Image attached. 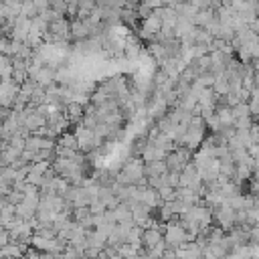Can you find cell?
<instances>
[{
  "label": "cell",
  "instance_id": "obj_6",
  "mask_svg": "<svg viewBox=\"0 0 259 259\" xmlns=\"http://www.w3.org/2000/svg\"><path fill=\"white\" fill-rule=\"evenodd\" d=\"M55 144H57V146H61V148H67V150L79 152L77 140H75V136H73V132H71V130H69V132H65V134H61V136H57Z\"/></svg>",
  "mask_w": 259,
  "mask_h": 259
},
{
  "label": "cell",
  "instance_id": "obj_3",
  "mask_svg": "<svg viewBox=\"0 0 259 259\" xmlns=\"http://www.w3.org/2000/svg\"><path fill=\"white\" fill-rule=\"evenodd\" d=\"M47 148H55V140L36 136V134H28L24 138V150L28 152H38V150H47Z\"/></svg>",
  "mask_w": 259,
  "mask_h": 259
},
{
  "label": "cell",
  "instance_id": "obj_8",
  "mask_svg": "<svg viewBox=\"0 0 259 259\" xmlns=\"http://www.w3.org/2000/svg\"><path fill=\"white\" fill-rule=\"evenodd\" d=\"M10 243V237H8V231L4 229V227H0V249L4 247V245H8Z\"/></svg>",
  "mask_w": 259,
  "mask_h": 259
},
{
  "label": "cell",
  "instance_id": "obj_9",
  "mask_svg": "<svg viewBox=\"0 0 259 259\" xmlns=\"http://www.w3.org/2000/svg\"><path fill=\"white\" fill-rule=\"evenodd\" d=\"M40 259H61V255H49V253H40Z\"/></svg>",
  "mask_w": 259,
  "mask_h": 259
},
{
  "label": "cell",
  "instance_id": "obj_2",
  "mask_svg": "<svg viewBox=\"0 0 259 259\" xmlns=\"http://www.w3.org/2000/svg\"><path fill=\"white\" fill-rule=\"evenodd\" d=\"M162 231H164V225H152V227H144L142 229V237H140V245L150 251L154 247H158L164 239H162Z\"/></svg>",
  "mask_w": 259,
  "mask_h": 259
},
{
  "label": "cell",
  "instance_id": "obj_5",
  "mask_svg": "<svg viewBox=\"0 0 259 259\" xmlns=\"http://www.w3.org/2000/svg\"><path fill=\"white\" fill-rule=\"evenodd\" d=\"M168 170H166V164L164 160H158V162H148L144 164V176L146 178H154V176H164Z\"/></svg>",
  "mask_w": 259,
  "mask_h": 259
},
{
  "label": "cell",
  "instance_id": "obj_7",
  "mask_svg": "<svg viewBox=\"0 0 259 259\" xmlns=\"http://www.w3.org/2000/svg\"><path fill=\"white\" fill-rule=\"evenodd\" d=\"M32 235H36V237H40V239H47V241H53V239H57V229L53 227V223L36 225L34 231H32Z\"/></svg>",
  "mask_w": 259,
  "mask_h": 259
},
{
  "label": "cell",
  "instance_id": "obj_4",
  "mask_svg": "<svg viewBox=\"0 0 259 259\" xmlns=\"http://www.w3.org/2000/svg\"><path fill=\"white\" fill-rule=\"evenodd\" d=\"M144 53V45L136 36H125L123 38V57L125 59H140Z\"/></svg>",
  "mask_w": 259,
  "mask_h": 259
},
{
  "label": "cell",
  "instance_id": "obj_1",
  "mask_svg": "<svg viewBox=\"0 0 259 259\" xmlns=\"http://www.w3.org/2000/svg\"><path fill=\"white\" fill-rule=\"evenodd\" d=\"M192 156H194V152H190V150H186V148H182V146H176L174 150L166 152V156H164L166 170L178 174L188 162H192Z\"/></svg>",
  "mask_w": 259,
  "mask_h": 259
},
{
  "label": "cell",
  "instance_id": "obj_10",
  "mask_svg": "<svg viewBox=\"0 0 259 259\" xmlns=\"http://www.w3.org/2000/svg\"><path fill=\"white\" fill-rule=\"evenodd\" d=\"M0 259H14V257H0Z\"/></svg>",
  "mask_w": 259,
  "mask_h": 259
}]
</instances>
